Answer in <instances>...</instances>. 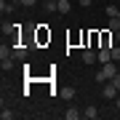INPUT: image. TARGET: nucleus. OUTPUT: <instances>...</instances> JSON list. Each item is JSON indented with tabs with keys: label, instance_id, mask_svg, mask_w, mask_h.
I'll use <instances>...</instances> for the list:
<instances>
[{
	"label": "nucleus",
	"instance_id": "nucleus-1",
	"mask_svg": "<svg viewBox=\"0 0 120 120\" xmlns=\"http://www.w3.org/2000/svg\"><path fill=\"white\" fill-rule=\"evenodd\" d=\"M115 75H117L115 61H107V64H101V69L96 72V80H99V83H107V80H112Z\"/></svg>",
	"mask_w": 120,
	"mask_h": 120
},
{
	"label": "nucleus",
	"instance_id": "nucleus-2",
	"mask_svg": "<svg viewBox=\"0 0 120 120\" xmlns=\"http://www.w3.org/2000/svg\"><path fill=\"white\" fill-rule=\"evenodd\" d=\"M117 94H120V88H117L112 80H107V83H104V88H101V96H104V99L115 101V99H117Z\"/></svg>",
	"mask_w": 120,
	"mask_h": 120
},
{
	"label": "nucleus",
	"instance_id": "nucleus-3",
	"mask_svg": "<svg viewBox=\"0 0 120 120\" xmlns=\"http://www.w3.org/2000/svg\"><path fill=\"white\" fill-rule=\"evenodd\" d=\"M99 61H101V64H107V61H112V48H99Z\"/></svg>",
	"mask_w": 120,
	"mask_h": 120
},
{
	"label": "nucleus",
	"instance_id": "nucleus-4",
	"mask_svg": "<svg viewBox=\"0 0 120 120\" xmlns=\"http://www.w3.org/2000/svg\"><path fill=\"white\" fill-rule=\"evenodd\" d=\"M83 117H86V120H96L99 117V109L94 107V104H88V107L83 109Z\"/></svg>",
	"mask_w": 120,
	"mask_h": 120
},
{
	"label": "nucleus",
	"instance_id": "nucleus-5",
	"mask_svg": "<svg viewBox=\"0 0 120 120\" xmlns=\"http://www.w3.org/2000/svg\"><path fill=\"white\" fill-rule=\"evenodd\" d=\"M77 117H83V109H75V107H69L64 112V120H77Z\"/></svg>",
	"mask_w": 120,
	"mask_h": 120
},
{
	"label": "nucleus",
	"instance_id": "nucleus-6",
	"mask_svg": "<svg viewBox=\"0 0 120 120\" xmlns=\"http://www.w3.org/2000/svg\"><path fill=\"white\" fill-rule=\"evenodd\" d=\"M96 59H99V53H94L91 48H86V51H83V61H86V64H94Z\"/></svg>",
	"mask_w": 120,
	"mask_h": 120
},
{
	"label": "nucleus",
	"instance_id": "nucleus-7",
	"mask_svg": "<svg viewBox=\"0 0 120 120\" xmlns=\"http://www.w3.org/2000/svg\"><path fill=\"white\" fill-rule=\"evenodd\" d=\"M13 8H16V5H13L11 0H8V3H5V0H0V13H3V16H5V13H11Z\"/></svg>",
	"mask_w": 120,
	"mask_h": 120
},
{
	"label": "nucleus",
	"instance_id": "nucleus-8",
	"mask_svg": "<svg viewBox=\"0 0 120 120\" xmlns=\"http://www.w3.org/2000/svg\"><path fill=\"white\" fill-rule=\"evenodd\" d=\"M59 94H61V99H67V101H72V96H75V88H72V86H67V88H61Z\"/></svg>",
	"mask_w": 120,
	"mask_h": 120
},
{
	"label": "nucleus",
	"instance_id": "nucleus-9",
	"mask_svg": "<svg viewBox=\"0 0 120 120\" xmlns=\"http://www.w3.org/2000/svg\"><path fill=\"white\" fill-rule=\"evenodd\" d=\"M0 59H13V48H8V45H0Z\"/></svg>",
	"mask_w": 120,
	"mask_h": 120
},
{
	"label": "nucleus",
	"instance_id": "nucleus-10",
	"mask_svg": "<svg viewBox=\"0 0 120 120\" xmlns=\"http://www.w3.org/2000/svg\"><path fill=\"white\" fill-rule=\"evenodd\" d=\"M13 59H16V61H24L27 59V48H13Z\"/></svg>",
	"mask_w": 120,
	"mask_h": 120
},
{
	"label": "nucleus",
	"instance_id": "nucleus-11",
	"mask_svg": "<svg viewBox=\"0 0 120 120\" xmlns=\"http://www.w3.org/2000/svg\"><path fill=\"white\" fill-rule=\"evenodd\" d=\"M56 11L59 13H69V0H59L56 3Z\"/></svg>",
	"mask_w": 120,
	"mask_h": 120
},
{
	"label": "nucleus",
	"instance_id": "nucleus-12",
	"mask_svg": "<svg viewBox=\"0 0 120 120\" xmlns=\"http://www.w3.org/2000/svg\"><path fill=\"white\" fill-rule=\"evenodd\" d=\"M107 16H109V19L120 16V5H107Z\"/></svg>",
	"mask_w": 120,
	"mask_h": 120
},
{
	"label": "nucleus",
	"instance_id": "nucleus-13",
	"mask_svg": "<svg viewBox=\"0 0 120 120\" xmlns=\"http://www.w3.org/2000/svg\"><path fill=\"white\" fill-rule=\"evenodd\" d=\"M109 30H112V32H117V30H120V19H117V16H115V19H109Z\"/></svg>",
	"mask_w": 120,
	"mask_h": 120
},
{
	"label": "nucleus",
	"instance_id": "nucleus-14",
	"mask_svg": "<svg viewBox=\"0 0 120 120\" xmlns=\"http://www.w3.org/2000/svg\"><path fill=\"white\" fill-rule=\"evenodd\" d=\"M112 61H120V48L112 45Z\"/></svg>",
	"mask_w": 120,
	"mask_h": 120
},
{
	"label": "nucleus",
	"instance_id": "nucleus-15",
	"mask_svg": "<svg viewBox=\"0 0 120 120\" xmlns=\"http://www.w3.org/2000/svg\"><path fill=\"white\" fill-rule=\"evenodd\" d=\"M0 117H3V120H11V117H13V112H11V109H5V107H3V112H0Z\"/></svg>",
	"mask_w": 120,
	"mask_h": 120
},
{
	"label": "nucleus",
	"instance_id": "nucleus-16",
	"mask_svg": "<svg viewBox=\"0 0 120 120\" xmlns=\"http://www.w3.org/2000/svg\"><path fill=\"white\" fill-rule=\"evenodd\" d=\"M112 83H115V86H117V88H120V72H117V75H115V77H112Z\"/></svg>",
	"mask_w": 120,
	"mask_h": 120
},
{
	"label": "nucleus",
	"instance_id": "nucleus-17",
	"mask_svg": "<svg viewBox=\"0 0 120 120\" xmlns=\"http://www.w3.org/2000/svg\"><path fill=\"white\" fill-rule=\"evenodd\" d=\"M77 3H80V5H91L94 0H77Z\"/></svg>",
	"mask_w": 120,
	"mask_h": 120
},
{
	"label": "nucleus",
	"instance_id": "nucleus-18",
	"mask_svg": "<svg viewBox=\"0 0 120 120\" xmlns=\"http://www.w3.org/2000/svg\"><path fill=\"white\" fill-rule=\"evenodd\" d=\"M115 40H117V43H120V30H117V32H115Z\"/></svg>",
	"mask_w": 120,
	"mask_h": 120
},
{
	"label": "nucleus",
	"instance_id": "nucleus-19",
	"mask_svg": "<svg viewBox=\"0 0 120 120\" xmlns=\"http://www.w3.org/2000/svg\"><path fill=\"white\" fill-rule=\"evenodd\" d=\"M51 3H59V0H51Z\"/></svg>",
	"mask_w": 120,
	"mask_h": 120
},
{
	"label": "nucleus",
	"instance_id": "nucleus-20",
	"mask_svg": "<svg viewBox=\"0 0 120 120\" xmlns=\"http://www.w3.org/2000/svg\"><path fill=\"white\" fill-rule=\"evenodd\" d=\"M117 19H120V16H117Z\"/></svg>",
	"mask_w": 120,
	"mask_h": 120
}]
</instances>
